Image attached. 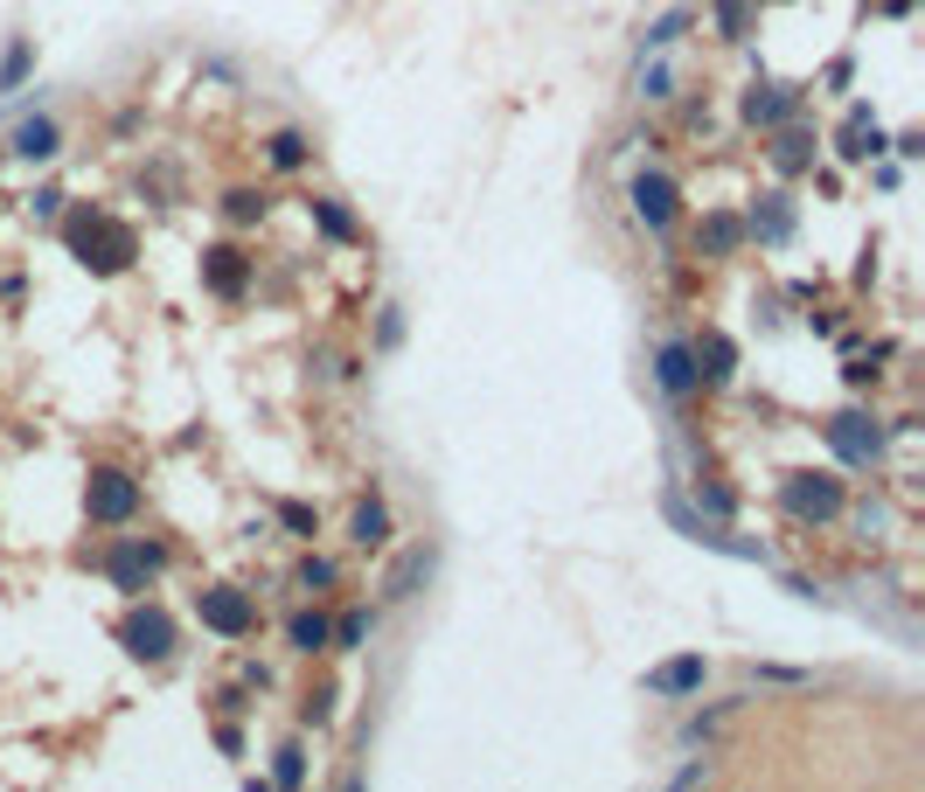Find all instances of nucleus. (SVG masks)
Instances as JSON below:
<instances>
[{
	"instance_id": "7c9ffc66",
	"label": "nucleus",
	"mask_w": 925,
	"mask_h": 792,
	"mask_svg": "<svg viewBox=\"0 0 925 792\" xmlns=\"http://www.w3.org/2000/svg\"><path fill=\"white\" fill-rule=\"evenodd\" d=\"M696 500H703V515H717V521L737 508V500H731V487H710V480H696Z\"/></svg>"
},
{
	"instance_id": "393cba45",
	"label": "nucleus",
	"mask_w": 925,
	"mask_h": 792,
	"mask_svg": "<svg viewBox=\"0 0 925 792\" xmlns=\"http://www.w3.org/2000/svg\"><path fill=\"white\" fill-rule=\"evenodd\" d=\"M745 29H752V0H717V35L745 42Z\"/></svg>"
},
{
	"instance_id": "412c9836",
	"label": "nucleus",
	"mask_w": 925,
	"mask_h": 792,
	"mask_svg": "<svg viewBox=\"0 0 925 792\" xmlns=\"http://www.w3.org/2000/svg\"><path fill=\"white\" fill-rule=\"evenodd\" d=\"M29 70H36V42H29V35H14V42H8V57H0V98H14L21 84H29Z\"/></svg>"
},
{
	"instance_id": "b1692460",
	"label": "nucleus",
	"mask_w": 925,
	"mask_h": 792,
	"mask_svg": "<svg viewBox=\"0 0 925 792\" xmlns=\"http://www.w3.org/2000/svg\"><path fill=\"white\" fill-rule=\"evenodd\" d=\"M313 223H321V230L334 236V244H349V236H355V216H349V209H341L334 195H321V202H313Z\"/></svg>"
},
{
	"instance_id": "39448f33",
	"label": "nucleus",
	"mask_w": 925,
	"mask_h": 792,
	"mask_svg": "<svg viewBox=\"0 0 925 792\" xmlns=\"http://www.w3.org/2000/svg\"><path fill=\"white\" fill-rule=\"evenodd\" d=\"M161 563H168V549H161V542H147V536H119V542H112V557H104V577H112L119 591L140 598V591H147V577L161 570Z\"/></svg>"
},
{
	"instance_id": "bb28decb",
	"label": "nucleus",
	"mask_w": 925,
	"mask_h": 792,
	"mask_svg": "<svg viewBox=\"0 0 925 792\" xmlns=\"http://www.w3.org/2000/svg\"><path fill=\"white\" fill-rule=\"evenodd\" d=\"M682 29H690V8H668V14H661V21H654V29L641 35V49H668V42H675Z\"/></svg>"
},
{
	"instance_id": "4468645a",
	"label": "nucleus",
	"mask_w": 925,
	"mask_h": 792,
	"mask_svg": "<svg viewBox=\"0 0 925 792\" xmlns=\"http://www.w3.org/2000/svg\"><path fill=\"white\" fill-rule=\"evenodd\" d=\"M745 236H758V244H786V236H793V195L786 189H765L758 195V209H752V223H745Z\"/></svg>"
},
{
	"instance_id": "6e6552de",
	"label": "nucleus",
	"mask_w": 925,
	"mask_h": 792,
	"mask_svg": "<svg viewBox=\"0 0 925 792\" xmlns=\"http://www.w3.org/2000/svg\"><path fill=\"white\" fill-rule=\"evenodd\" d=\"M822 431H828V445H835V459H842V466H877V459H884V431L869 425L863 410H842V417H828Z\"/></svg>"
},
{
	"instance_id": "1a4fd4ad",
	"label": "nucleus",
	"mask_w": 925,
	"mask_h": 792,
	"mask_svg": "<svg viewBox=\"0 0 925 792\" xmlns=\"http://www.w3.org/2000/svg\"><path fill=\"white\" fill-rule=\"evenodd\" d=\"M703 681H710V660H703V653H675V660H661V668L647 674V695L682 702V695H696Z\"/></svg>"
},
{
	"instance_id": "473e14b6",
	"label": "nucleus",
	"mask_w": 925,
	"mask_h": 792,
	"mask_svg": "<svg viewBox=\"0 0 925 792\" xmlns=\"http://www.w3.org/2000/svg\"><path fill=\"white\" fill-rule=\"evenodd\" d=\"M396 341H404V313L383 306V321H376V348H396Z\"/></svg>"
},
{
	"instance_id": "f704fd0d",
	"label": "nucleus",
	"mask_w": 925,
	"mask_h": 792,
	"mask_svg": "<svg viewBox=\"0 0 925 792\" xmlns=\"http://www.w3.org/2000/svg\"><path fill=\"white\" fill-rule=\"evenodd\" d=\"M258 209H264L258 195H230V216H237V223H251V216H258Z\"/></svg>"
},
{
	"instance_id": "0eeeda50",
	"label": "nucleus",
	"mask_w": 925,
	"mask_h": 792,
	"mask_svg": "<svg viewBox=\"0 0 925 792\" xmlns=\"http://www.w3.org/2000/svg\"><path fill=\"white\" fill-rule=\"evenodd\" d=\"M633 216H641L647 230H675V216H682L675 174H661V167H641V174H633Z\"/></svg>"
},
{
	"instance_id": "2eb2a0df",
	"label": "nucleus",
	"mask_w": 925,
	"mask_h": 792,
	"mask_svg": "<svg viewBox=\"0 0 925 792\" xmlns=\"http://www.w3.org/2000/svg\"><path fill=\"white\" fill-rule=\"evenodd\" d=\"M745 119H752V125H786V119H801V91H786V84H752V91H745Z\"/></svg>"
},
{
	"instance_id": "f3484780",
	"label": "nucleus",
	"mask_w": 925,
	"mask_h": 792,
	"mask_svg": "<svg viewBox=\"0 0 925 792\" xmlns=\"http://www.w3.org/2000/svg\"><path fill=\"white\" fill-rule=\"evenodd\" d=\"M349 542H355V549H383V542H390V508H383L376 494H369L362 508L349 515Z\"/></svg>"
},
{
	"instance_id": "f8f14e48",
	"label": "nucleus",
	"mask_w": 925,
	"mask_h": 792,
	"mask_svg": "<svg viewBox=\"0 0 925 792\" xmlns=\"http://www.w3.org/2000/svg\"><path fill=\"white\" fill-rule=\"evenodd\" d=\"M8 153H14V161H57V153H63V125L49 119V112L21 119V125H14V140H8Z\"/></svg>"
},
{
	"instance_id": "72a5a7b5",
	"label": "nucleus",
	"mask_w": 925,
	"mask_h": 792,
	"mask_svg": "<svg viewBox=\"0 0 925 792\" xmlns=\"http://www.w3.org/2000/svg\"><path fill=\"white\" fill-rule=\"evenodd\" d=\"M217 751H223V758H244V730L223 723V730H217Z\"/></svg>"
},
{
	"instance_id": "6ab92c4d",
	"label": "nucleus",
	"mask_w": 925,
	"mask_h": 792,
	"mask_svg": "<svg viewBox=\"0 0 925 792\" xmlns=\"http://www.w3.org/2000/svg\"><path fill=\"white\" fill-rule=\"evenodd\" d=\"M737 244H745V223H737L731 209H710V216H703V251L710 257H731Z\"/></svg>"
},
{
	"instance_id": "9b49d317",
	"label": "nucleus",
	"mask_w": 925,
	"mask_h": 792,
	"mask_svg": "<svg viewBox=\"0 0 925 792\" xmlns=\"http://www.w3.org/2000/svg\"><path fill=\"white\" fill-rule=\"evenodd\" d=\"M690 355H696V376H703V383H731V376H737V341H731L724 327H703V334L690 341Z\"/></svg>"
},
{
	"instance_id": "ddd939ff",
	"label": "nucleus",
	"mask_w": 925,
	"mask_h": 792,
	"mask_svg": "<svg viewBox=\"0 0 925 792\" xmlns=\"http://www.w3.org/2000/svg\"><path fill=\"white\" fill-rule=\"evenodd\" d=\"M244 278H251V264H244V251H237V244L202 251V285L217 299H237V293H244Z\"/></svg>"
},
{
	"instance_id": "a211bd4d",
	"label": "nucleus",
	"mask_w": 925,
	"mask_h": 792,
	"mask_svg": "<svg viewBox=\"0 0 925 792\" xmlns=\"http://www.w3.org/2000/svg\"><path fill=\"white\" fill-rule=\"evenodd\" d=\"M285 640H293V653H328L334 626H328V612H293L285 619Z\"/></svg>"
},
{
	"instance_id": "dca6fc26",
	"label": "nucleus",
	"mask_w": 925,
	"mask_h": 792,
	"mask_svg": "<svg viewBox=\"0 0 925 792\" xmlns=\"http://www.w3.org/2000/svg\"><path fill=\"white\" fill-rule=\"evenodd\" d=\"M891 140L877 132V119H869V104H849V125H842V140H835V153L842 161H869V153H884Z\"/></svg>"
},
{
	"instance_id": "4be33fe9",
	"label": "nucleus",
	"mask_w": 925,
	"mask_h": 792,
	"mask_svg": "<svg viewBox=\"0 0 925 792\" xmlns=\"http://www.w3.org/2000/svg\"><path fill=\"white\" fill-rule=\"evenodd\" d=\"M425 577H432V549H411V557H404V563L390 570L383 598H390V605H396V598H411V585H425Z\"/></svg>"
},
{
	"instance_id": "7ed1b4c3",
	"label": "nucleus",
	"mask_w": 925,
	"mask_h": 792,
	"mask_svg": "<svg viewBox=\"0 0 925 792\" xmlns=\"http://www.w3.org/2000/svg\"><path fill=\"white\" fill-rule=\"evenodd\" d=\"M119 647L132 660H147V668H161V660H174V619L161 605H132L125 626H119Z\"/></svg>"
},
{
	"instance_id": "c85d7f7f",
	"label": "nucleus",
	"mask_w": 925,
	"mask_h": 792,
	"mask_svg": "<svg viewBox=\"0 0 925 792\" xmlns=\"http://www.w3.org/2000/svg\"><path fill=\"white\" fill-rule=\"evenodd\" d=\"M279 521H285V528H293V536H300V542H313V528H321V515H313V508H306V500H279Z\"/></svg>"
},
{
	"instance_id": "20e7f679",
	"label": "nucleus",
	"mask_w": 925,
	"mask_h": 792,
	"mask_svg": "<svg viewBox=\"0 0 925 792\" xmlns=\"http://www.w3.org/2000/svg\"><path fill=\"white\" fill-rule=\"evenodd\" d=\"M84 515L91 521H104V528H125L132 515H140V480L132 473H91V487H84Z\"/></svg>"
},
{
	"instance_id": "423d86ee",
	"label": "nucleus",
	"mask_w": 925,
	"mask_h": 792,
	"mask_svg": "<svg viewBox=\"0 0 925 792\" xmlns=\"http://www.w3.org/2000/svg\"><path fill=\"white\" fill-rule=\"evenodd\" d=\"M195 612L209 632H223V640H244V632L258 626V605L251 591H237V585H217V591H195Z\"/></svg>"
},
{
	"instance_id": "f257e3e1",
	"label": "nucleus",
	"mask_w": 925,
	"mask_h": 792,
	"mask_svg": "<svg viewBox=\"0 0 925 792\" xmlns=\"http://www.w3.org/2000/svg\"><path fill=\"white\" fill-rule=\"evenodd\" d=\"M63 236H70L77 264H84V272H98V278H119L125 264L140 257V236H132V223L104 216V209H77V216L63 223Z\"/></svg>"
},
{
	"instance_id": "5701e85b",
	"label": "nucleus",
	"mask_w": 925,
	"mask_h": 792,
	"mask_svg": "<svg viewBox=\"0 0 925 792\" xmlns=\"http://www.w3.org/2000/svg\"><path fill=\"white\" fill-rule=\"evenodd\" d=\"M306 132H293V125H285V132H272V146H264V161H272L279 174H293V167H306Z\"/></svg>"
},
{
	"instance_id": "cd10ccee",
	"label": "nucleus",
	"mask_w": 925,
	"mask_h": 792,
	"mask_svg": "<svg viewBox=\"0 0 925 792\" xmlns=\"http://www.w3.org/2000/svg\"><path fill=\"white\" fill-rule=\"evenodd\" d=\"M272 779H279L285 792H293V785H306V751H300V744H285V751L272 758Z\"/></svg>"
},
{
	"instance_id": "a878e982",
	"label": "nucleus",
	"mask_w": 925,
	"mask_h": 792,
	"mask_svg": "<svg viewBox=\"0 0 925 792\" xmlns=\"http://www.w3.org/2000/svg\"><path fill=\"white\" fill-rule=\"evenodd\" d=\"M641 98H654V104H661V98H675V63H661V57L641 63Z\"/></svg>"
},
{
	"instance_id": "9d476101",
	"label": "nucleus",
	"mask_w": 925,
	"mask_h": 792,
	"mask_svg": "<svg viewBox=\"0 0 925 792\" xmlns=\"http://www.w3.org/2000/svg\"><path fill=\"white\" fill-rule=\"evenodd\" d=\"M654 383L668 389V396H696V389H703L690 341H661V348H654Z\"/></svg>"
},
{
	"instance_id": "c756f323",
	"label": "nucleus",
	"mask_w": 925,
	"mask_h": 792,
	"mask_svg": "<svg viewBox=\"0 0 925 792\" xmlns=\"http://www.w3.org/2000/svg\"><path fill=\"white\" fill-rule=\"evenodd\" d=\"M369 640V612H341V626H334V640L328 647H341V653H355Z\"/></svg>"
},
{
	"instance_id": "aec40b11",
	"label": "nucleus",
	"mask_w": 925,
	"mask_h": 792,
	"mask_svg": "<svg viewBox=\"0 0 925 792\" xmlns=\"http://www.w3.org/2000/svg\"><path fill=\"white\" fill-rule=\"evenodd\" d=\"M773 167H780V174H807V167H814V140H807L801 125H786L780 140H773Z\"/></svg>"
},
{
	"instance_id": "f03ea898",
	"label": "nucleus",
	"mask_w": 925,
	"mask_h": 792,
	"mask_svg": "<svg viewBox=\"0 0 925 792\" xmlns=\"http://www.w3.org/2000/svg\"><path fill=\"white\" fill-rule=\"evenodd\" d=\"M780 508L793 521H807V528H828L842 508H849V494H842L835 473H793V480H780Z\"/></svg>"
},
{
	"instance_id": "2f4dec72",
	"label": "nucleus",
	"mask_w": 925,
	"mask_h": 792,
	"mask_svg": "<svg viewBox=\"0 0 925 792\" xmlns=\"http://www.w3.org/2000/svg\"><path fill=\"white\" fill-rule=\"evenodd\" d=\"M334 577H341V570H334L328 557H306V563H300V585H306V591H321V585H334Z\"/></svg>"
}]
</instances>
